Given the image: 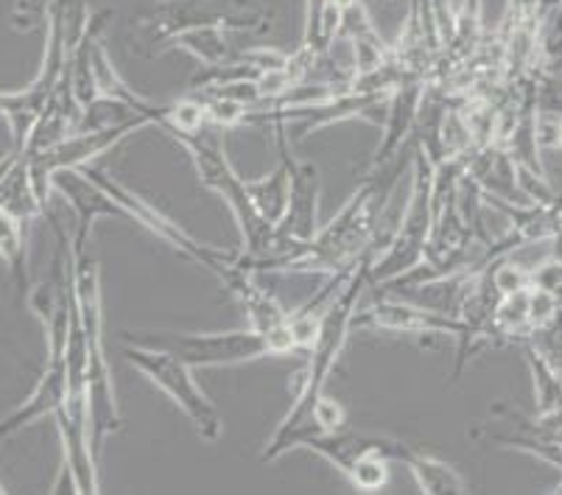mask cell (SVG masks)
<instances>
[{
  "label": "cell",
  "mask_w": 562,
  "mask_h": 495,
  "mask_svg": "<svg viewBox=\"0 0 562 495\" xmlns=\"http://www.w3.org/2000/svg\"><path fill=\"white\" fill-rule=\"evenodd\" d=\"M274 143H278L280 160L289 171V199H285L283 216L274 222V233L280 241V255L272 260L269 272H283L285 260L297 252L305 241L314 238L319 229V196H322V173L316 162L297 160L291 155L289 130H272Z\"/></svg>",
  "instance_id": "7c38bea8"
},
{
  "label": "cell",
  "mask_w": 562,
  "mask_h": 495,
  "mask_svg": "<svg viewBox=\"0 0 562 495\" xmlns=\"http://www.w3.org/2000/svg\"><path fill=\"white\" fill-rule=\"evenodd\" d=\"M381 330V334L406 336H462V319L448 311L426 308V305L406 303L397 294H383L364 311H356L352 330Z\"/></svg>",
  "instance_id": "4fadbf2b"
},
{
  "label": "cell",
  "mask_w": 562,
  "mask_h": 495,
  "mask_svg": "<svg viewBox=\"0 0 562 495\" xmlns=\"http://www.w3.org/2000/svg\"><path fill=\"white\" fill-rule=\"evenodd\" d=\"M434 224V166L426 151L417 146L412 155V193L403 205L401 224L386 247L370 263V285L381 289L412 269H417L426 258V244Z\"/></svg>",
  "instance_id": "52a82bcc"
},
{
  "label": "cell",
  "mask_w": 562,
  "mask_h": 495,
  "mask_svg": "<svg viewBox=\"0 0 562 495\" xmlns=\"http://www.w3.org/2000/svg\"><path fill=\"white\" fill-rule=\"evenodd\" d=\"M247 185L249 199H252L255 211L266 218V222H278L283 216L285 199H289V171H285V162L280 160V166L274 168L269 177H260V180H244Z\"/></svg>",
  "instance_id": "ffe728a7"
},
{
  "label": "cell",
  "mask_w": 562,
  "mask_h": 495,
  "mask_svg": "<svg viewBox=\"0 0 562 495\" xmlns=\"http://www.w3.org/2000/svg\"><path fill=\"white\" fill-rule=\"evenodd\" d=\"M171 137L191 155L199 173V182H202L204 188L216 191L218 196L227 202L235 224L241 229L244 249L241 252H235V263L255 274L269 272L272 260L280 255L278 233H274L272 222H266V218L255 211L252 199H249L247 193V185H244V180L233 168V162L227 160L222 126L202 124L199 130L191 132H173Z\"/></svg>",
  "instance_id": "7a4b0ae2"
},
{
  "label": "cell",
  "mask_w": 562,
  "mask_h": 495,
  "mask_svg": "<svg viewBox=\"0 0 562 495\" xmlns=\"http://www.w3.org/2000/svg\"><path fill=\"white\" fill-rule=\"evenodd\" d=\"M378 249L372 247L364 255L356 272L350 274V280L345 283V289L336 294L334 303L328 305V311L322 314L319 328H316L314 341L305 350L308 353V364H305L303 381H300V390L291 401L289 415L283 417V423L278 426V431L272 434V440L266 442L260 459L263 462H274V459L285 457L291 448H303L308 437H314V412L319 406V401L325 397V386H328L330 375H334L336 364H339L341 353H345L347 339L352 334V316L359 311L361 291L370 285V263L375 260Z\"/></svg>",
  "instance_id": "6da1fadb"
},
{
  "label": "cell",
  "mask_w": 562,
  "mask_h": 495,
  "mask_svg": "<svg viewBox=\"0 0 562 495\" xmlns=\"http://www.w3.org/2000/svg\"><path fill=\"white\" fill-rule=\"evenodd\" d=\"M546 132H551V137L546 143H551V146L562 149V115H557V119L551 121V130H546V126L538 124V135H546Z\"/></svg>",
  "instance_id": "603a6c76"
},
{
  "label": "cell",
  "mask_w": 562,
  "mask_h": 495,
  "mask_svg": "<svg viewBox=\"0 0 562 495\" xmlns=\"http://www.w3.org/2000/svg\"><path fill=\"white\" fill-rule=\"evenodd\" d=\"M403 464L412 471L414 482L420 487V493L426 495H442V493H468V484L459 476L457 468H451L442 459L431 457L426 451H417L414 446H408Z\"/></svg>",
  "instance_id": "d6986e66"
},
{
  "label": "cell",
  "mask_w": 562,
  "mask_h": 495,
  "mask_svg": "<svg viewBox=\"0 0 562 495\" xmlns=\"http://www.w3.org/2000/svg\"><path fill=\"white\" fill-rule=\"evenodd\" d=\"M0 258L7 260L18 289H29V258H25L23 222L7 207H0Z\"/></svg>",
  "instance_id": "44dd1931"
},
{
  "label": "cell",
  "mask_w": 562,
  "mask_h": 495,
  "mask_svg": "<svg viewBox=\"0 0 562 495\" xmlns=\"http://www.w3.org/2000/svg\"><path fill=\"white\" fill-rule=\"evenodd\" d=\"M526 364H529L531 378H535V397H538V415H551L562 409V378L554 367L546 364L529 345H524Z\"/></svg>",
  "instance_id": "7402d4cb"
},
{
  "label": "cell",
  "mask_w": 562,
  "mask_h": 495,
  "mask_svg": "<svg viewBox=\"0 0 562 495\" xmlns=\"http://www.w3.org/2000/svg\"><path fill=\"white\" fill-rule=\"evenodd\" d=\"M229 29L241 34L272 32L274 12L263 0H155L135 29L146 56L166 54L173 37L191 29Z\"/></svg>",
  "instance_id": "5b68a950"
},
{
  "label": "cell",
  "mask_w": 562,
  "mask_h": 495,
  "mask_svg": "<svg viewBox=\"0 0 562 495\" xmlns=\"http://www.w3.org/2000/svg\"><path fill=\"white\" fill-rule=\"evenodd\" d=\"M126 364L135 367L137 372L149 378L151 384L160 386L168 397L173 401V406L188 417L196 434L207 442H218L224 437V417L216 409V403L204 395L202 386L196 384L193 378V367H188L186 361H180L177 356H171L168 350L160 347H143V345H130L124 347Z\"/></svg>",
  "instance_id": "9c48e42d"
},
{
  "label": "cell",
  "mask_w": 562,
  "mask_h": 495,
  "mask_svg": "<svg viewBox=\"0 0 562 495\" xmlns=\"http://www.w3.org/2000/svg\"><path fill=\"white\" fill-rule=\"evenodd\" d=\"M426 87L428 81L412 79L403 81L392 90L390 110H386V121H383V143L378 146V151L372 155L370 166H367V173L381 171L392 157H397V151L403 149V143L408 140V135L417 126V115H420L423 99H426Z\"/></svg>",
  "instance_id": "9a60e30c"
},
{
  "label": "cell",
  "mask_w": 562,
  "mask_h": 495,
  "mask_svg": "<svg viewBox=\"0 0 562 495\" xmlns=\"http://www.w3.org/2000/svg\"><path fill=\"white\" fill-rule=\"evenodd\" d=\"M124 341L143 347H160L186 361L188 367H229L263 356L297 353L289 325L272 334L260 330H224V334H191V330H124Z\"/></svg>",
  "instance_id": "8992f818"
},
{
  "label": "cell",
  "mask_w": 562,
  "mask_h": 495,
  "mask_svg": "<svg viewBox=\"0 0 562 495\" xmlns=\"http://www.w3.org/2000/svg\"><path fill=\"white\" fill-rule=\"evenodd\" d=\"M303 448L328 459L361 493H378L390 479V464L403 462L408 451L406 442L401 440L375 437V434H356L350 428L314 434L305 440Z\"/></svg>",
  "instance_id": "8fae6325"
},
{
  "label": "cell",
  "mask_w": 562,
  "mask_h": 495,
  "mask_svg": "<svg viewBox=\"0 0 562 495\" xmlns=\"http://www.w3.org/2000/svg\"><path fill=\"white\" fill-rule=\"evenodd\" d=\"M70 269H74V297L79 314L81 339L87 356V392H90V437L93 451L101 457L106 440L124 428L112 386V370L104 347V308H101V269L81 238L70 236Z\"/></svg>",
  "instance_id": "277c9868"
},
{
  "label": "cell",
  "mask_w": 562,
  "mask_h": 495,
  "mask_svg": "<svg viewBox=\"0 0 562 495\" xmlns=\"http://www.w3.org/2000/svg\"><path fill=\"white\" fill-rule=\"evenodd\" d=\"M65 350H45L48 359H45L43 375H40L32 395L25 397L23 406L12 412L7 420H0V442L9 440L12 434H18L29 423L40 420V417L56 415V409L63 406L65 392H68V359H65Z\"/></svg>",
  "instance_id": "5bb4252c"
},
{
  "label": "cell",
  "mask_w": 562,
  "mask_h": 495,
  "mask_svg": "<svg viewBox=\"0 0 562 495\" xmlns=\"http://www.w3.org/2000/svg\"><path fill=\"white\" fill-rule=\"evenodd\" d=\"M25 3H29V0H14V9H12V12H18V9H23Z\"/></svg>",
  "instance_id": "484cf974"
},
{
  "label": "cell",
  "mask_w": 562,
  "mask_h": 495,
  "mask_svg": "<svg viewBox=\"0 0 562 495\" xmlns=\"http://www.w3.org/2000/svg\"><path fill=\"white\" fill-rule=\"evenodd\" d=\"M238 37H241V32L216 29V25H211V29H191V32H182L180 37H173L168 50H188L204 68H222V65H229L235 56L247 48Z\"/></svg>",
  "instance_id": "ac0fdd59"
},
{
  "label": "cell",
  "mask_w": 562,
  "mask_h": 495,
  "mask_svg": "<svg viewBox=\"0 0 562 495\" xmlns=\"http://www.w3.org/2000/svg\"><path fill=\"white\" fill-rule=\"evenodd\" d=\"M218 283L238 300V305L244 308V316H247L249 328L260 330V334H272V330H280L289 325V311L278 303V297H274L272 291H266L263 285L258 283V274L238 267L235 260Z\"/></svg>",
  "instance_id": "e0dca14e"
},
{
  "label": "cell",
  "mask_w": 562,
  "mask_h": 495,
  "mask_svg": "<svg viewBox=\"0 0 562 495\" xmlns=\"http://www.w3.org/2000/svg\"><path fill=\"white\" fill-rule=\"evenodd\" d=\"M81 171H85L87 177H90V180H93L95 185H99L101 191H104L106 196H110L112 202H115V205L126 213V222H135L137 227L149 229L151 236L160 238L162 244H168L173 252H180L182 258L193 260L196 267H202V269H207L211 274H216V280H222L224 272L233 267L235 252H224V249L211 247V244H202L199 238H193L180 222H173L168 213H162L160 207L151 205V202H146L140 193H135L132 188H126L121 180H115V177H110V173L101 171V168H93V166H85Z\"/></svg>",
  "instance_id": "30bf717a"
},
{
  "label": "cell",
  "mask_w": 562,
  "mask_h": 495,
  "mask_svg": "<svg viewBox=\"0 0 562 495\" xmlns=\"http://www.w3.org/2000/svg\"><path fill=\"white\" fill-rule=\"evenodd\" d=\"M146 126L151 124L146 119H140V115H121V119L110 121V124L90 126V130L81 126L79 132L63 137V140L48 146V149L23 155L25 173H29V182H32V191L37 196L43 213H48L56 173L65 171V168L90 166V160L106 155L110 149H115L117 143L126 140L135 132L146 130Z\"/></svg>",
  "instance_id": "ba28073f"
},
{
  "label": "cell",
  "mask_w": 562,
  "mask_h": 495,
  "mask_svg": "<svg viewBox=\"0 0 562 495\" xmlns=\"http://www.w3.org/2000/svg\"><path fill=\"white\" fill-rule=\"evenodd\" d=\"M554 493L562 495V479H560V484H557V487H554Z\"/></svg>",
  "instance_id": "4316f807"
},
{
  "label": "cell",
  "mask_w": 562,
  "mask_h": 495,
  "mask_svg": "<svg viewBox=\"0 0 562 495\" xmlns=\"http://www.w3.org/2000/svg\"><path fill=\"white\" fill-rule=\"evenodd\" d=\"M336 3H339V9H341V12H345L347 7H352V3H359V0H336Z\"/></svg>",
  "instance_id": "d4e9b609"
},
{
  "label": "cell",
  "mask_w": 562,
  "mask_h": 495,
  "mask_svg": "<svg viewBox=\"0 0 562 495\" xmlns=\"http://www.w3.org/2000/svg\"><path fill=\"white\" fill-rule=\"evenodd\" d=\"M397 177L381 171L367 173L359 191L352 193L339 213L314 233L297 252L285 260V274H334L350 267L372 244L383 213L390 211Z\"/></svg>",
  "instance_id": "3957f363"
},
{
  "label": "cell",
  "mask_w": 562,
  "mask_h": 495,
  "mask_svg": "<svg viewBox=\"0 0 562 495\" xmlns=\"http://www.w3.org/2000/svg\"><path fill=\"white\" fill-rule=\"evenodd\" d=\"M54 191L63 193L68 199V205L74 207L76 216V229L70 236L81 238V241H90V229L99 218L104 216H117L126 222V213L95 185L90 177H87L81 168H65L54 177Z\"/></svg>",
  "instance_id": "2e32d148"
},
{
  "label": "cell",
  "mask_w": 562,
  "mask_h": 495,
  "mask_svg": "<svg viewBox=\"0 0 562 495\" xmlns=\"http://www.w3.org/2000/svg\"><path fill=\"white\" fill-rule=\"evenodd\" d=\"M20 160V151H12V155H7V157H0V182L7 180V173L12 171L14 168V162Z\"/></svg>",
  "instance_id": "cb8c5ba5"
}]
</instances>
